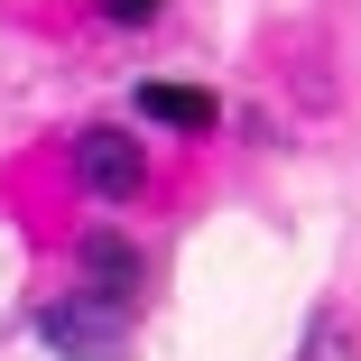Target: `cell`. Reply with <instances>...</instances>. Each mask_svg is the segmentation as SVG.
<instances>
[{
    "mask_svg": "<svg viewBox=\"0 0 361 361\" xmlns=\"http://www.w3.org/2000/svg\"><path fill=\"white\" fill-rule=\"evenodd\" d=\"M37 334L65 352V361H111L130 343V306L121 297H93V287H65L56 306H37Z\"/></svg>",
    "mask_w": 361,
    "mask_h": 361,
    "instance_id": "1",
    "label": "cell"
},
{
    "mask_svg": "<svg viewBox=\"0 0 361 361\" xmlns=\"http://www.w3.org/2000/svg\"><path fill=\"white\" fill-rule=\"evenodd\" d=\"M75 167H84V185H93L102 204H130L139 185H149V158H139L130 130H84V139H75Z\"/></svg>",
    "mask_w": 361,
    "mask_h": 361,
    "instance_id": "2",
    "label": "cell"
},
{
    "mask_svg": "<svg viewBox=\"0 0 361 361\" xmlns=\"http://www.w3.org/2000/svg\"><path fill=\"white\" fill-rule=\"evenodd\" d=\"M84 287H93V297H139V250L121 241V232H84Z\"/></svg>",
    "mask_w": 361,
    "mask_h": 361,
    "instance_id": "3",
    "label": "cell"
},
{
    "mask_svg": "<svg viewBox=\"0 0 361 361\" xmlns=\"http://www.w3.org/2000/svg\"><path fill=\"white\" fill-rule=\"evenodd\" d=\"M139 121H158V130H213L223 111H213V93H195V84H139Z\"/></svg>",
    "mask_w": 361,
    "mask_h": 361,
    "instance_id": "4",
    "label": "cell"
},
{
    "mask_svg": "<svg viewBox=\"0 0 361 361\" xmlns=\"http://www.w3.org/2000/svg\"><path fill=\"white\" fill-rule=\"evenodd\" d=\"M306 361H352V343H343V315H315V334H306Z\"/></svg>",
    "mask_w": 361,
    "mask_h": 361,
    "instance_id": "5",
    "label": "cell"
},
{
    "mask_svg": "<svg viewBox=\"0 0 361 361\" xmlns=\"http://www.w3.org/2000/svg\"><path fill=\"white\" fill-rule=\"evenodd\" d=\"M102 10H111V19H130V28H139V19H158V10H167V0H102Z\"/></svg>",
    "mask_w": 361,
    "mask_h": 361,
    "instance_id": "6",
    "label": "cell"
}]
</instances>
